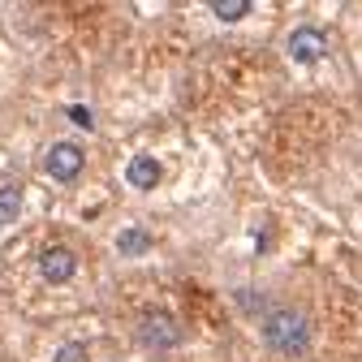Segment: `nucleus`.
<instances>
[{
  "label": "nucleus",
  "mask_w": 362,
  "mask_h": 362,
  "mask_svg": "<svg viewBox=\"0 0 362 362\" xmlns=\"http://www.w3.org/2000/svg\"><path fill=\"white\" fill-rule=\"evenodd\" d=\"M259 337L272 354H306L310 349V320L298 306H272L259 324Z\"/></svg>",
  "instance_id": "f257e3e1"
},
{
  "label": "nucleus",
  "mask_w": 362,
  "mask_h": 362,
  "mask_svg": "<svg viewBox=\"0 0 362 362\" xmlns=\"http://www.w3.org/2000/svg\"><path fill=\"white\" fill-rule=\"evenodd\" d=\"M134 341H139V349H147V354H173L181 345V324L164 310H147L139 320V328H134Z\"/></svg>",
  "instance_id": "f03ea898"
},
{
  "label": "nucleus",
  "mask_w": 362,
  "mask_h": 362,
  "mask_svg": "<svg viewBox=\"0 0 362 362\" xmlns=\"http://www.w3.org/2000/svg\"><path fill=\"white\" fill-rule=\"evenodd\" d=\"M285 52L293 65H320L328 57V35L320 26H293L285 39Z\"/></svg>",
  "instance_id": "7ed1b4c3"
},
{
  "label": "nucleus",
  "mask_w": 362,
  "mask_h": 362,
  "mask_svg": "<svg viewBox=\"0 0 362 362\" xmlns=\"http://www.w3.org/2000/svg\"><path fill=\"white\" fill-rule=\"evenodd\" d=\"M82 168H86V151L78 143H52V151L43 156V173H48L52 181H61V186L78 181Z\"/></svg>",
  "instance_id": "20e7f679"
},
{
  "label": "nucleus",
  "mask_w": 362,
  "mask_h": 362,
  "mask_svg": "<svg viewBox=\"0 0 362 362\" xmlns=\"http://www.w3.org/2000/svg\"><path fill=\"white\" fill-rule=\"evenodd\" d=\"M74 272H78V255L65 250V246H48V250L39 255V281H48V285H69Z\"/></svg>",
  "instance_id": "39448f33"
},
{
  "label": "nucleus",
  "mask_w": 362,
  "mask_h": 362,
  "mask_svg": "<svg viewBox=\"0 0 362 362\" xmlns=\"http://www.w3.org/2000/svg\"><path fill=\"white\" fill-rule=\"evenodd\" d=\"M160 177H164V164H160L151 151H139V156L125 164V181H129L134 190H143V194L160 186Z\"/></svg>",
  "instance_id": "423d86ee"
},
{
  "label": "nucleus",
  "mask_w": 362,
  "mask_h": 362,
  "mask_svg": "<svg viewBox=\"0 0 362 362\" xmlns=\"http://www.w3.org/2000/svg\"><path fill=\"white\" fill-rule=\"evenodd\" d=\"M112 246H117V255H121V259H143V255L156 246V238L143 229V224H129V229H117Z\"/></svg>",
  "instance_id": "0eeeda50"
},
{
  "label": "nucleus",
  "mask_w": 362,
  "mask_h": 362,
  "mask_svg": "<svg viewBox=\"0 0 362 362\" xmlns=\"http://www.w3.org/2000/svg\"><path fill=\"white\" fill-rule=\"evenodd\" d=\"M22 216V190L18 186H0V224H13Z\"/></svg>",
  "instance_id": "6e6552de"
},
{
  "label": "nucleus",
  "mask_w": 362,
  "mask_h": 362,
  "mask_svg": "<svg viewBox=\"0 0 362 362\" xmlns=\"http://www.w3.org/2000/svg\"><path fill=\"white\" fill-rule=\"evenodd\" d=\"M211 13L220 22H242L250 18V0H211Z\"/></svg>",
  "instance_id": "1a4fd4ad"
},
{
  "label": "nucleus",
  "mask_w": 362,
  "mask_h": 362,
  "mask_svg": "<svg viewBox=\"0 0 362 362\" xmlns=\"http://www.w3.org/2000/svg\"><path fill=\"white\" fill-rule=\"evenodd\" d=\"M57 362H90V349H86L82 341H65V345L57 349Z\"/></svg>",
  "instance_id": "9d476101"
},
{
  "label": "nucleus",
  "mask_w": 362,
  "mask_h": 362,
  "mask_svg": "<svg viewBox=\"0 0 362 362\" xmlns=\"http://www.w3.org/2000/svg\"><path fill=\"white\" fill-rule=\"evenodd\" d=\"M65 117H69L74 125H82V129H90V125H95V112H90L86 104H69V108H65Z\"/></svg>",
  "instance_id": "9b49d317"
}]
</instances>
